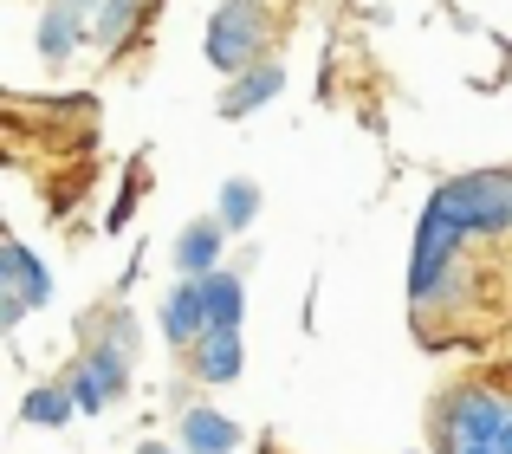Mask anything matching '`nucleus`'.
Returning a JSON list of instances; mask_svg holds the SVG:
<instances>
[{"label": "nucleus", "instance_id": "f257e3e1", "mask_svg": "<svg viewBox=\"0 0 512 454\" xmlns=\"http://www.w3.org/2000/svg\"><path fill=\"white\" fill-rule=\"evenodd\" d=\"M461 240H467V227L454 221L448 208L428 202L422 227H415V260H409V299H415V305L441 299V286L454 279V253H461Z\"/></svg>", "mask_w": 512, "mask_h": 454}, {"label": "nucleus", "instance_id": "f03ea898", "mask_svg": "<svg viewBox=\"0 0 512 454\" xmlns=\"http://www.w3.org/2000/svg\"><path fill=\"white\" fill-rule=\"evenodd\" d=\"M435 208H448L467 234H506L512 227V176H454L448 189H435Z\"/></svg>", "mask_w": 512, "mask_h": 454}, {"label": "nucleus", "instance_id": "7ed1b4c3", "mask_svg": "<svg viewBox=\"0 0 512 454\" xmlns=\"http://www.w3.org/2000/svg\"><path fill=\"white\" fill-rule=\"evenodd\" d=\"M260 39H266L260 7H253V0H227V7L208 20V65H221V72H247V65L260 59Z\"/></svg>", "mask_w": 512, "mask_h": 454}, {"label": "nucleus", "instance_id": "20e7f679", "mask_svg": "<svg viewBox=\"0 0 512 454\" xmlns=\"http://www.w3.org/2000/svg\"><path fill=\"white\" fill-rule=\"evenodd\" d=\"M46 299H52V273L20 247V240H7V247H0V325L13 331L33 305H46Z\"/></svg>", "mask_w": 512, "mask_h": 454}, {"label": "nucleus", "instance_id": "39448f33", "mask_svg": "<svg viewBox=\"0 0 512 454\" xmlns=\"http://www.w3.org/2000/svg\"><path fill=\"white\" fill-rule=\"evenodd\" d=\"M117 390H124V344H104V351L78 357V370H72V396H78V409H104V403H117Z\"/></svg>", "mask_w": 512, "mask_h": 454}, {"label": "nucleus", "instance_id": "423d86ee", "mask_svg": "<svg viewBox=\"0 0 512 454\" xmlns=\"http://www.w3.org/2000/svg\"><path fill=\"white\" fill-rule=\"evenodd\" d=\"M195 370L208 383H234L240 377V325H208L195 338Z\"/></svg>", "mask_w": 512, "mask_h": 454}, {"label": "nucleus", "instance_id": "0eeeda50", "mask_svg": "<svg viewBox=\"0 0 512 454\" xmlns=\"http://www.w3.org/2000/svg\"><path fill=\"white\" fill-rule=\"evenodd\" d=\"M163 331H169V344H195L201 331H208L201 279H188V286H175V292H169V305H163Z\"/></svg>", "mask_w": 512, "mask_h": 454}, {"label": "nucleus", "instance_id": "6e6552de", "mask_svg": "<svg viewBox=\"0 0 512 454\" xmlns=\"http://www.w3.org/2000/svg\"><path fill=\"white\" fill-rule=\"evenodd\" d=\"M221 247H227V221H195L182 240H175V266H182L188 279H195V273H214Z\"/></svg>", "mask_w": 512, "mask_h": 454}, {"label": "nucleus", "instance_id": "1a4fd4ad", "mask_svg": "<svg viewBox=\"0 0 512 454\" xmlns=\"http://www.w3.org/2000/svg\"><path fill=\"white\" fill-rule=\"evenodd\" d=\"M182 448L188 454H234L240 429L227 416H214V409H188V416H182Z\"/></svg>", "mask_w": 512, "mask_h": 454}, {"label": "nucleus", "instance_id": "9d476101", "mask_svg": "<svg viewBox=\"0 0 512 454\" xmlns=\"http://www.w3.org/2000/svg\"><path fill=\"white\" fill-rule=\"evenodd\" d=\"M201 279V305H208V325H240L247 312V292H240L234 273H195Z\"/></svg>", "mask_w": 512, "mask_h": 454}, {"label": "nucleus", "instance_id": "9b49d317", "mask_svg": "<svg viewBox=\"0 0 512 454\" xmlns=\"http://www.w3.org/2000/svg\"><path fill=\"white\" fill-rule=\"evenodd\" d=\"M78 13H85V7L59 0V7H52L46 20H39V52H46L52 65H59V59H72V46H78Z\"/></svg>", "mask_w": 512, "mask_h": 454}, {"label": "nucleus", "instance_id": "f8f14e48", "mask_svg": "<svg viewBox=\"0 0 512 454\" xmlns=\"http://www.w3.org/2000/svg\"><path fill=\"white\" fill-rule=\"evenodd\" d=\"M279 85H286V72H279V65H260V72H247V78H240V85L221 98V111H227V117H247L253 104L279 98Z\"/></svg>", "mask_w": 512, "mask_h": 454}, {"label": "nucleus", "instance_id": "ddd939ff", "mask_svg": "<svg viewBox=\"0 0 512 454\" xmlns=\"http://www.w3.org/2000/svg\"><path fill=\"white\" fill-rule=\"evenodd\" d=\"M72 409H78L72 383H52V390H33V396H26V409H20V416H26V422H39V429H46V422L59 429V422L72 416Z\"/></svg>", "mask_w": 512, "mask_h": 454}, {"label": "nucleus", "instance_id": "4468645a", "mask_svg": "<svg viewBox=\"0 0 512 454\" xmlns=\"http://www.w3.org/2000/svg\"><path fill=\"white\" fill-rule=\"evenodd\" d=\"M137 7H143V0H104V7H98V26H91V39H98V46H117V39L130 33V20H137Z\"/></svg>", "mask_w": 512, "mask_h": 454}, {"label": "nucleus", "instance_id": "2eb2a0df", "mask_svg": "<svg viewBox=\"0 0 512 454\" xmlns=\"http://www.w3.org/2000/svg\"><path fill=\"white\" fill-rule=\"evenodd\" d=\"M253 215H260V189H253V182H227V189H221V221L247 227Z\"/></svg>", "mask_w": 512, "mask_h": 454}, {"label": "nucleus", "instance_id": "dca6fc26", "mask_svg": "<svg viewBox=\"0 0 512 454\" xmlns=\"http://www.w3.org/2000/svg\"><path fill=\"white\" fill-rule=\"evenodd\" d=\"M480 454H512V403H506V422H500V435H493Z\"/></svg>", "mask_w": 512, "mask_h": 454}, {"label": "nucleus", "instance_id": "f3484780", "mask_svg": "<svg viewBox=\"0 0 512 454\" xmlns=\"http://www.w3.org/2000/svg\"><path fill=\"white\" fill-rule=\"evenodd\" d=\"M137 454H175V448H137Z\"/></svg>", "mask_w": 512, "mask_h": 454}, {"label": "nucleus", "instance_id": "a211bd4d", "mask_svg": "<svg viewBox=\"0 0 512 454\" xmlns=\"http://www.w3.org/2000/svg\"><path fill=\"white\" fill-rule=\"evenodd\" d=\"M72 7H104V0H72Z\"/></svg>", "mask_w": 512, "mask_h": 454}]
</instances>
